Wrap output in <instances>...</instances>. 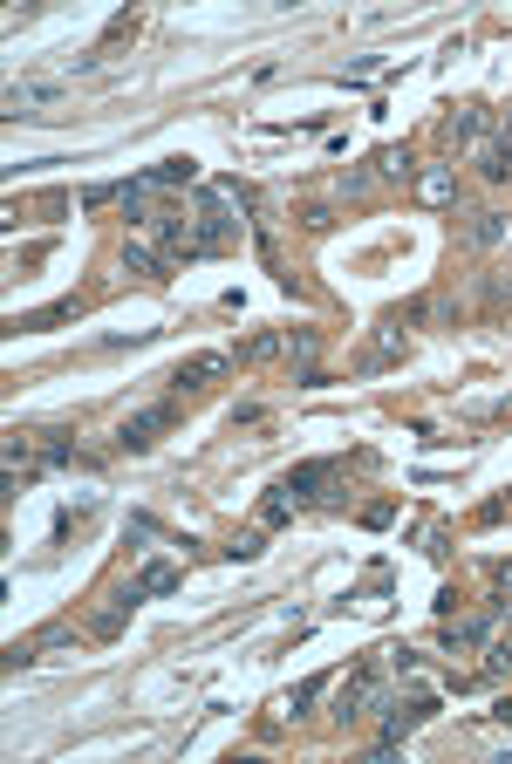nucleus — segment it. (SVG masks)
<instances>
[{
  "instance_id": "nucleus-1",
  "label": "nucleus",
  "mask_w": 512,
  "mask_h": 764,
  "mask_svg": "<svg viewBox=\"0 0 512 764\" xmlns=\"http://www.w3.org/2000/svg\"><path fill=\"white\" fill-rule=\"evenodd\" d=\"M431 717H437V696H390V703H383V737H376V744H403L410 730L431 724Z\"/></svg>"
},
{
  "instance_id": "nucleus-2",
  "label": "nucleus",
  "mask_w": 512,
  "mask_h": 764,
  "mask_svg": "<svg viewBox=\"0 0 512 764\" xmlns=\"http://www.w3.org/2000/svg\"><path fill=\"white\" fill-rule=\"evenodd\" d=\"M390 696H383V669H355L349 683H342V696H335V724H349V717H362V710H383Z\"/></svg>"
},
{
  "instance_id": "nucleus-3",
  "label": "nucleus",
  "mask_w": 512,
  "mask_h": 764,
  "mask_svg": "<svg viewBox=\"0 0 512 764\" xmlns=\"http://www.w3.org/2000/svg\"><path fill=\"white\" fill-rule=\"evenodd\" d=\"M171 423H178V403H151V410H137V417L117 423V444L123 451H151L158 430H171Z\"/></svg>"
},
{
  "instance_id": "nucleus-4",
  "label": "nucleus",
  "mask_w": 512,
  "mask_h": 764,
  "mask_svg": "<svg viewBox=\"0 0 512 764\" xmlns=\"http://www.w3.org/2000/svg\"><path fill=\"white\" fill-rule=\"evenodd\" d=\"M198 226H205V239H212V246H233V239H239L233 198H226V191H219V185H212V191H205V198H198Z\"/></svg>"
},
{
  "instance_id": "nucleus-5",
  "label": "nucleus",
  "mask_w": 512,
  "mask_h": 764,
  "mask_svg": "<svg viewBox=\"0 0 512 764\" xmlns=\"http://www.w3.org/2000/svg\"><path fill=\"white\" fill-rule=\"evenodd\" d=\"M233 369V355H192V362H178V376H171V389H205V382H219Z\"/></svg>"
},
{
  "instance_id": "nucleus-6",
  "label": "nucleus",
  "mask_w": 512,
  "mask_h": 764,
  "mask_svg": "<svg viewBox=\"0 0 512 764\" xmlns=\"http://www.w3.org/2000/svg\"><path fill=\"white\" fill-rule=\"evenodd\" d=\"M335 471H342V464H335V458H315V464H301V471H287V492L301 498V505H315V498H321L315 485H328Z\"/></svg>"
},
{
  "instance_id": "nucleus-7",
  "label": "nucleus",
  "mask_w": 512,
  "mask_h": 764,
  "mask_svg": "<svg viewBox=\"0 0 512 764\" xmlns=\"http://www.w3.org/2000/svg\"><path fill=\"white\" fill-rule=\"evenodd\" d=\"M123 267H137V273H151V280H164L171 253H164V246H151V239H123Z\"/></svg>"
},
{
  "instance_id": "nucleus-8",
  "label": "nucleus",
  "mask_w": 512,
  "mask_h": 764,
  "mask_svg": "<svg viewBox=\"0 0 512 764\" xmlns=\"http://www.w3.org/2000/svg\"><path fill=\"white\" fill-rule=\"evenodd\" d=\"M478 137H485V110H478V103L444 116V144H478Z\"/></svg>"
},
{
  "instance_id": "nucleus-9",
  "label": "nucleus",
  "mask_w": 512,
  "mask_h": 764,
  "mask_svg": "<svg viewBox=\"0 0 512 764\" xmlns=\"http://www.w3.org/2000/svg\"><path fill=\"white\" fill-rule=\"evenodd\" d=\"M55 96H62V82H14V89H7V116L41 110V103H55Z\"/></svg>"
},
{
  "instance_id": "nucleus-10",
  "label": "nucleus",
  "mask_w": 512,
  "mask_h": 764,
  "mask_svg": "<svg viewBox=\"0 0 512 764\" xmlns=\"http://www.w3.org/2000/svg\"><path fill=\"white\" fill-rule=\"evenodd\" d=\"M137 601H144V594H137V580H130V587H123L117 601H110V608L96 614V635H103V642H110V635H123V621H130V608H137Z\"/></svg>"
},
{
  "instance_id": "nucleus-11",
  "label": "nucleus",
  "mask_w": 512,
  "mask_h": 764,
  "mask_svg": "<svg viewBox=\"0 0 512 764\" xmlns=\"http://www.w3.org/2000/svg\"><path fill=\"white\" fill-rule=\"evenodd\" d=\"M451 191H458V171H451V164H431V171L417 178V198H424V205H451Z\"/></svg>"
},
{
  "instance_id": "nucleus-12",
  "label": "nucleus",
  "mask_w": 512,
  "mask_h": 764,
  "mask_svg": "<svg viewBox=\"0 0 512 764\" xmlns=\"http://www.w3.org/2000/svg\"><path fill=\"white\" fill-rule=\"evenodd\" d=\"M478 178H485V185H506L512 178V144H478Z\"/></svg>"
},
{
  "instance_id": "nucleus-13",
  "label": "nucleus",
  "mask_w": 512,
  "mask_h": 764,
  "mask_svg": "<svg viewBox=\"0 0 512 764\" xmlns=\"http://www.w3.org/2000/svg\"><path fill=\"white\" fill-rule=\"evenodd\" d=\"M178 580H185V573L171 567V560H151V567L137 573V594H178Z\"/></svg>"
},
{
  "instance_id": "nucleus-14",
  "label": "nucleus",
  "mask_w": 512,
  "mask_h": 764,
  "mask_svg": "<svg viewBox=\"0 0 512 764\" xmlns=\"http://www.w3.org/2000/svg\"><path fill=\"white\" fill-rule=\"evenodd\" d=\"M192 178H198V164H192V157H164L158 171H151V185H158V191H171V185H192Z\"/></svg>"
},
{
  "instance_id": "nucleus-15",
  "label": "nucleus",
  "mask_w": 512,
  "mask_h": 764,
  "mask_svg": "<svg viewBox=\"0 0 512 764\" xmlns=\"http://www.w3.org/2000/svg\"><path fill=\"white\" fill-rule=\"evenodd\" d=\"M499 239H506V212H478V219H472V246H485V253H492Z\"/></svg>"
},
{
  "instance_id": "nucleus-16",
  "label": "nucleus",
  "mask_w": 512,
  "mask_h": 764,
  "mask_svg": "<svg viewBox=\"0 0 512 764\" xmlns=\"http://www.w3.org/2000/svg\"><path fill=\"white\" fill-rule=\"evenodd\" d=\"M294 512H301V498L287 492V485H280V492H267V505H260V519H267V526H287Z\"/></svg>"
},
{
  "instance_id": "nucleus-17",
  "label": "nucleus",
  "mask_w": 512,
  "mask_h": 764,
  "mask_svg": "<svg viewBox=\"0 0 512 764\" xmlns=\"http://www.w3.org/2000/svg\"><path fill=\"white\" fill-rule=\"evenodd\" d=\"M82 314V301H55V307H41V314H28L21 328H55V321H76Z\"/></svg>"
},
{
  "instance_id": "nucleus-18",
  "label": "nucleus",
  "mask_w": 512,
  "mask_h": 764,
  "mask_svg": "<svg viewBox=\"0 0 512 764\" xmlns=\"http://www.w3.org/2000/svg\"><path fill=\"white\" fill-rule=\"evenodd\" d=\"M35 649H41V655H55V662H62V655L76 649V635H69V628H41V635H35Z\"/></svg>"
},
{
  "instance_id": "nucleus-19",
  "label": "nucleus",
  "mask_w": 512,
  "mask_h": 764,
  "mask_svg": "<svg viewBox=\"0 0 512 764\" xmlns=\"http://www.w3.org/2000/svg\"><path fill=\"white\" fill-rule=\"evenodd\" d=\"M321 689H328V683H321V676H315V683H301V689H294V696H280V717H301V710L315 703Z\"/></svg>"
},
{
  "instance_id": "nucleus-20",
  "label": "nucleus",
  "mask_w": 512,
  "mask_h": 764,
  "mask_svg": "<svg viewBox=\"0 0 512 764\" xmlns=\"http://www.w3.org/2000/svg\"><path fill=\"white\" fill-rule=\"evenodd\" d=\"M103 205H123V185H89L82 191V212H103Z\"/></svg>"
},
{
  "instance_id": "nucleus-21",
  "label": "nucleus",
  "mask_w": 512,
  "mask_h": 764,
  "mask_svg": "<svg viewBox=\"0 0 512 764\" xmlns=\"http://www.w3.org/2000/svg\"><path fill=\"white\" fill-rule=\"evenodd\" d=\"M485 676H512V635H506V642H492V655H485Z\"/></svg>"
},
{
  "instance_id": "nucleus-22",
  "label": "nucleus",
  "mask_w": 512,
  "mask_h": 764,
  "mask_svg": "<svg viewBox=\"0 0 512 764\" xmlns=\"http://www.w3.org/2000/svg\"><path fill=\"white\" fill-rule=\"evenodd\" d=\"M301 226H308V232H328V226H335V205H301Z\"/></svg>"
},
{
  "instance_id": "nucleus-23",
  "label": "nucleus",
  "mask_w": 512,
  "mask_h": 764,
  "mask_svg": "<svg viewBox=\"0 0 512 764\" xmlns=\"http://www.w3.org/2000/svg\"><path fill=\"white\" fill-rule=\"evenodd\" d=\"M376 171H383V178H403V171H410V151H376Z\"/></svg>"
},
{
  "instance_id": "nucleus-24",
  "label": "nucleus",
  "mask_w": 512,
  "mask_h": 764,
  "mask_svg": "<svg viewBox=\"0 0 512 764\" xmlns=\"http://www.w3.org/2000/svg\"><path fill=\"white\" fill-rule=\"evenodd\" d=\"M260 546H267V539H260V533H239L233 546H226V553H233V560H260Z\"/></svg>"
},
{
  "instance_id": "nucleus-25",
  "label": "nucleus",
  "mask_w": 512,
  "mask_h": 764,
  "mask_svg": "<svg viewBox=\"0 0 512 764\" xmlns=\"http://www.w3.org/2000/svg\"><path fill=\"white\" fill-rule=\"evenodd\" d=\"M390 519H396V505H390V498H376V505H369V512H362V526H376V533H383V526H390Z\"/></svg>"
},
{
  "instance_id": "nucleus-26",
  "label": "nucleus",
  "mask_w": 512,
  "mask_h": 764,
  "mask_svg": "<svg viewBox=\"0 0 512 764\" xmlns=\"http://www.w3.org/2000/svg\"><path fill=\"white\" fill-rule=\"evenodd\" d=\"M274 348H280V335H253V342L239 348V355H246V362H260V355H274Z\"/></svg>"
},
{
  "instance_id": "nucleus-27",
  "label": "nucleus",
  "mask_w": 512,
  "mask_h": 764,
  "mask_svg": "<svg viewBox=\"0 0 512 764\" xmlns=\"http://www.w3.org/2000/svg\"><path fill=\"white\" fill-rule=\"evenodd\" d=\"M21 458H35V437H21V430H14V437H7V464H21Z\"/></svg>"
},
{
  "instance_id": "nucleus-28",
  "label": "nucleus",
  "mask_w": 512,
  "mask_h": 764,
  "mask_svg": "<svg viewBox=\"0 0 512 764\" xmlns=\"http://www.w3.org/2000/svg\"><path fill=\"white\" fill-rule=\"evenodd\" d=\"M485 301H492V307H512V280H485Z\"/></svg>"
},
{
  "instance_id": "nucleus-29",
  "label": "nucleus",
  "mask_w": 512,
  "mask_h": 764,
  "mask_svg": "<svg viewBox=\"0 0 512 764\" xmlns=\"http://www.w3.org/2000/svg\"><path fill=\"white\" fill-rule=\"evenodd\" d=\"M499 594H506V601H512V567H499Z\"/></svg>"
}]
</instances>
